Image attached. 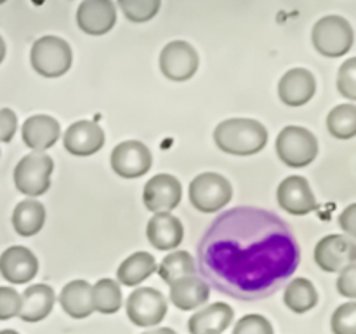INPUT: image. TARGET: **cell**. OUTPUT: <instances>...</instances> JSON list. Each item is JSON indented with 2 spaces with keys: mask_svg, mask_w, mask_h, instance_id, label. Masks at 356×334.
<instances>
[{
  "mask_svg": "<svg viewBox=\"0 0 356 334\" xmlns=\"http://www.w3.org/2000/svg\"><path fill=\"white\" fill-rule=\"evenodd\" d=\"M240 212L242 223L238 211L221 218L226 228L232 230V235L216 221L233 239L228 242L218 233L216 237L209 233L200 249L202 263L205 261L202 268L205 267L207 271L216 268L218 273L212 275V280L216 282L218 277H222L221 280L232 282V289H235L242 268L245 267L238 291L242 296L249 292L257 294V291L270 289L271 285L277 287L296 270L299 260L298 246L280 219L266 212H263V219H259L261 212L250 211V237H247V211L240 207Z\"/></svg>",
  "mask_w": 356,
  "mask_h": 334,
  "instance_id": "cell-1",
  "label": "cell"
},
{
  "mask_svg": "<svg viewBox=\"0 0 356 334\" xmlns=\"http://www.w3.org/2000/svg\"><path fill=\"white\" fill-rule=\"evenodd\" d=\"M214 141L225 153L247 157L266 146L268 131L254 118H228L214 129Z\"/></svg>",
  "mask_w": 356,
  "mask_h": 334,
  "instance_id": "cell-2",
  "label": "cell"
},
{
  "mask_svg": "<svg viewBox=\"0 0 356 334\" xmlns=\"http://www.w3.org/2000/svg\"><path fill=\"white\" fill-rule=\"evenodd\" d=\"M72 47L66 40L56 35H45L33 42L30 52L31 66L35 72L47 79L65 75L72 66Z\"/></svg>",
  "mask_w": 356,
  "mask_h": 334,
  "instance_id": "cell-3",
  "label": "cell"
},
{
  "mask_svg": "<svg viewBox=\"0 0 356 334\" xmlns=\"http://www.w3.org/2000/svg\"><path fill=\"white\" fill-rule=\"evenodd\" d=\"M355 33L350 21L343 16H325L313 26L312 42L325 58H341L353 47Z\"/></svg>",
  "mask_w": 356,
  "mask_h": 334,
  "instance_id": "cell-4",
  "label": "cell"
},
{
  "mask_svg": "<svg viewBox=\"0 0 356 334\" xmlns=\"http://www.w3.org/2000/svg\"><path fill=\"white\" fill-rule=\"evenodd\" d=\"M277 153L292 169L309 166L318 155V141L312 131L299 125H287L277 138Z\"/></svg>",
  "mask_w": 356,
  "mask_h": 334,
  "instance_id": "cell-5",
  "label": "cell"
},
{
  "mask_svg": "<svg viewBox=\"0 0 356 334\" xmlns=\"http://www.w3.org/2000/svg\"><path fill=\"white\" fill-rule=\"evenodd\" d=\"M52 170H54V162L51 155L44 152L28 153L14 169V183L23 195L31 198L38 197L51 188Z\"/></svg>",
  "mask_w": 356,
  "mask_h": 334,
  "instance_id": "cell-6",
  "label": "cell"
},
{
  "mask_svg": "<svg viewBox=\"0 0 356 334\" xmlns=\"http://www.w3.org/2000/svg\"><path fill=\"white\" fill-rule=\"evenodd\" d=\"M190 202L200 212H218L233 197L232 183L218 173L198 174L190 183Z\"/></svg>",
  "mask_w": 356,
  "mask_h": 334,
  "instance_id": "cell-7",
  "label": "cell"
},
{
  "mask_svg": "<svg viewBox=\"0 0 356 334\" xmlns=\"http://www.w3.org/2000/svg\"><path fill=\"white\" fill-rule=\"evenodd\" d=\"M127 315L134 326H159L167 313V299L153 287H139L127 298Z\"/></svg>",
  "mask_w": 356,
  "mask_h": 334,
  "instance_id": "cell-8",
  "label": "cell"
},
{
  "mask_svg": "<svg viewBox=\"0 0 356 334\" xmlns=\"http://www.w3.org/2000/svg\"><path fill=\"white\" fill-rule=\"evenodd\" d=\"M198 54L191 44L184 40L169 42L160 52L159 65L163 75L172 82L190 80L198 70Z\"/></svg>",
  "mask_w": 356,
  "mask_h": 334,
  "instance_id": "cell-9",
  "label": "cell"
},
{
  "mask_svg": "<svg viewBox=\"0 0 356 334\" xmlns=\"http://www.w3.org/2000/svg\"><path fill=\"white\" fill-rule=\"evenodd\" d=\"M315 263L329 273H337L355 264L356 247L353 239L343 235H327L316 244L315 247Z\"/></svg>",
  "mask_w": 356,
  "mask_h": 334,
  "instance_id": "cell-10",
  "label": "cell"
},
{
  "mask_svg": "<svg viewBox=\"0 0 356 334\" xmlns=\"http://www.w3.org/2000/svg\"><path fill=\"white\" fill-rule=\"evenodd\" d=\"M111 169L125 180L141 177L152 169V152L141 141H124L111 152Z\"/></svg>",
  "mask_w": 356,
  "mask_h": 334,
  "instance_id": "cell-11",
  "label": "cell"
},
{
  "mask_svg": "<svg viewBox=\"0 0 356 334\" xmlns=\"http://www.w3.org/2000/svg\"><path fill=\"white\" fill-rule=\"evenodd\" d=\"M181 195H183V188L177 177L170 174H156L145 184L143 202L148 211L159 214V212H169L176 209L181 202Z\"/></svg>",
  "mask_w": 356,
  "mask_h": 334,
  "instance_id": "cell-12",
  "label": "cell"
},
{
  "mask_svg": "<svg viewBox=\"0 0 356 334\" xmlns=\"http://www.w3.org/2000/svg\"><path fill=\"white\" fill-rule=\"evenodd\" d=\"M277 200L284 211L294 216L309 214L318 205L308 180L302 176L285 177L277 190Z\"/></svg>",
  "mask_w": 356,
  "mask_h": 334,
  "instance_id": "cell-13",
  "label": "cell"
},
{
  "mask_svg": "<svg viewBox=\"0 0 356 334\" xmlns=\"http://www.w3.org/2000/svg\"><path fill=\"white\" fill-rule=\"evenodd\" d=\"M117 23V7L111 0H83L76 9V24L87 35H104Z\"/></svg>",
  "mask_w": 356,
  "mask_h": 334,
  "instance_id": "cell-14",
  "label": "cell"
},
{
  "mask_svg": "<svg viewBox=\"0 0 356 334\" xmlns=\"http://www.w3.org/2000/svg\"><path fill=\"white\" fill-rule=\"evenodd\" d=\"M63 143H65L66 152L72 155L89 157L103 148L104 131L96 122L79 120L66 129Z\"/></svg>",
  "mask_w": 356,
  "mask_h": 334,
  "instance_id": "cell-15",
  "label": "cell"
},
{
  "mask_svg": "<svg viewBox=\"0 0 356 334\" xmlns=\"http://www.w3.org/2000/svg\"><path fill=\"white\" fill-rule=\"evenodd\" d=\"M316 93V80L309 70L292 68L278 82V97L287 106H302Z\"/></svg>",
  "mask_w": 356,
  "mask_h": 334,
  "instance_id": "cell-16",
  "label": "cell"
},
{
  "mask_svg": "<svg viewBox=\"0 0 356 334\" xmlns=\"http://www.w3.org/2000/svg\"><path fill=\"white\" fill-rule=\"evenodd\" d=\"M38 271V260L28 247L13 246L0 256V275L10 284H26Z\"/></svg>",
  "mask_w": 356,
  "mask_h": 334,
  "instance_id": "cell-17",
  "label": "cell"
},
{
  "mask_svg": "<svg viewBox=\"0 0 356 334\" xmlns=\"http://www.w3.org/2000/svg\"><path fill=\"white\" fill-rule=\"evenodd\" d=\"M59 134H61L59 122L51 115H33L24 120L21 129L23 143L35 152H45L54 146Z\"/></svg>",
  "mask_w": 356,
  "mask_h": 334,
  "instance_id": "cell-18",
  "label": "cell"
},
{
  "mask_svg": "<svg viewBox=\"0 0 356 334\" xmlns=\"http://www.w3.org/2000/svg\"><path fill=\"white\" fill-rule=\"evenodd\" d=\"M183 225L170 212H159L149 219L148 226H146L148 242L159 250L176 249L183 242Z\"/></svg>",
  "mask_w": 356,
  "mask_h": 334,
  "instance_id": "cell-19",
  "label": "cell"
},
{
  "mask_svg": "<svg viewBox=\"0 0 356 334\" xmlns=\"http://www.w3.org/2000/svg\"><path fill=\"white\" fill-rule=\"evenodd\" d=\"M233 317H235V312L228 303H214V305L205 306L200 312L190 317L188 331H190V334H221L222 331L232 326Z\"/></svg>",
  "mask_w": 356,
  "mask_h": 334,
  "instance_id": "cell-20",
  "label": "cell"
},
{
  "mask_svg": "<svg viewBox=\"0 0 356 334\" xmlns=\"http://www.w3.org/2000/svg\"><path fill=\"white\" fill-rule=\"evenodd\" d=\"M56 296L47 284L30 285L21 296L19 319L24 322H40L52 312Z\"/></svg>",
  "mask_w": 356,
  "mask_h": 334,
  "instance_id": "cell-21",
  "label": "cell"
},
{
  "mask_svg": "<svg viewBox=\"0 0 356 334\" xmlns=\"http://www.w3.org/2000/svg\"><path fill=\"white\" fill-rule=\"evenodd\" d=\"M170 301L179 310H195L198 306H204L209 301L211 289L205 284L204 278H198L195 275L191 277H183L179 280L170 284Z\"/></svg>",
  "mask_w": 356,
  "mask_h": 334,
  "instance_id": "cell-22",
  "label": "cell"
},
{
  "mask_svg": "<svg viewBox=\"0 0 356 334\" xmlns=\"http://www.w3.org/2000/svg\"><path fill=\"white\" fill-rule=\"evenodd\" d=\"M59 305L72 319H87L94 312L92 285L87 280L68 282L59 294Z\"/></svg>",
  "mask_w": 356,
  "mask_h": 334,
  "instance_id": "cell-23",
  "label": "cell"
},
{
  "mask_svg": "<svg viewBox=\"0 0 356 334\" xmlns=\"http://www.w3.org/2000/svg\"><path fill=\"white\" fill-rule=\"evenodd\" d=\"M45 223V207L37 198H26L16 205L13 212V226L17 235L33 237Z\"/></svg>",
  "mask_w": 356,
  "mask_h": 334,
  "instance_id": "cell-24",
  "label": "cell"
},
{
  "mask_svg": "<svg viewBox=\"0 0 356 334\" xmlns=\"http://www.w3.org/2000/svg\"><path fill=\"white\" fill-rule=\"evenodd\" d=\"M156 268L159 267H156L155 257L149 253L141 250V253H134L132 256H129L127 260L118 267L117 278L120 284L132 287V285L141 284V282L146 280L149 275L155 273Z\"/></svg>",
  "mask_w": 356,
  "mask_h": 334,
  "instance_id": "cell-25",
  "label": "cell"
},
{
  "mask_svg": "<svg viewBox=\"0 0 356 334\" xmlns=\"http://www.w3.org/2000/svg\"><path fill=\"white\" fill-rule=\"evenodd\" d=\"M284 303L296 313H306L318 303V292L308 278H294L284 292Z\"/></svg>",
  "mask_w": 356,
  "mask_h": 334,
  "instance_id": "cell-26",
  "label": "cell"
},
{
  "mask_svg": "<svg viewBox=\"0 0 356 334\" xmlns=\"http://www.w3.org/2000/svg\"><path fill=\"white\" fill-rule=\"evenodd\" d=\"M92 306L96 312L111 315L122 306L120 284L113 278H101L92 285Z\"/></svg>",
  "mask_w": 356,
  "mask_h": 334,
  "instance_id": "cell-27",
  "label": "cell"
},
{
  "mask_svg": "<svg viewBox=\"0 0 356 334\" xmlns=\"http://www.w3.org/2000/svg\"><path fill=\"white\" fill-rule=\"evenodd\" d=\"M156 270H159L163 282L170 285L172 282L179 280V278L195 275L197 267H195L193 256L188 250H176V253H170L169 256L163 257Z\"/></svg>",
  "mask_w": 356,
  "mask_h": 334,
  "instance_id": "cell-28",
  "label": "cell"
},
{
  "mask_svg": "<svg viewBox=\"0 0 356 334\" xmlns=\"http://www.w3.org/2000/svg\"><path fill=\"white\" fill-rule=\"evenodd\" d=\"M327 129L336 139H351L356 136V106L353 103L339 104L327 117Z\"/></svg>",
  "mask_w": 356,
  "mask_h": 334,
  "instance_id": "cell-29",
  "label": "cell"
},
{
  "mask_svg": "<svg viewBox=\"0 0 356 334\" xmlns=\"http://www.w3.org/2000/svg\"><path fill=\"white\" fill-rule=\"evenodd\" d=\"M118 6L129 21L146 23V21L155 17L162 3H160V0H120Z\"/></svg>",
  "mask_w": 356,
  "mask_h": 334,
  "instance_id": "cell-30",
  "label": "cell"
},
{
  "mask_svg": "<svg viewBox=\"0 0 356 334\" xmlns=\"http://www.w3.org/2000/svg\"><path fill=\"white\" fill-rule=\"evenodd\" d=\"M330 324L334 334H356V303L350 301L337 306Z\"/></svg>",
  "mask_w": 356,
  "mask_h": 334,
  "instance_id": "cell-31",
  "label": "cell"
},
{
  "mask_svg": "<svg viewBox=\"0 0 356 334\" xmlns=\"http://www.w3.org/2000/svg\"><path fill=\"white\" fill-rule=\"evenodd\" d=\"M233 334H275V331L266 317L257 315V313H249V315H243L235 324Z\"/></svg>",
  "mask_w": 356,
  "mask_h": 334,
  "instance_id": "cell-32",
  "label": "cell"
},
{
  "mask_svg": "<svg viewBox=\"0 0 356 334\" xmlns=\"http://www.w3.org/2000/svg\"><path fill=\"white\" fill-rule=\"evenodd\" d=\"M337 89L350 101L356 100V59L350 58L341 65L337 73Z\"/></svg>",
  "mask_w": 356,
  "mask_h": 334,
  "instance_id": "cell-33",
  "label": "cell"
},
{
  "mask_svg": "<svg viewBox=\"0 0 356 334\" xmlns=\"http://www.w3.org/2000/svg\"><path fill=\"white\" fill-rule=\"evenodd\" d=\"M21 294L13 287H0V320H9L19 315Z\"/></svg>",
  "mask_w": 356,
  "mask_h": 334,
  "instance_id": "cell-34",
  "label": "cell"
},
{
  "mask_svg": "<svg viewBox=\"0 0 356 334\" xmlns=\"http://www.w3.org/2000/svg\"><path fill=\"white\" fill-rule=\"evenodd\" d=\"M337 291L350 299L356 298V264H350L341 271L337 278Z\"/></svg>",
  "mask_w": 356,
  "mask_h": 334,
  "instance_id": "cell-35",
  "label": "cell"
},
{
  "mask_svg": "<svg viewBox=\"0 0 356 334\" xmlns=\"http://www.w3.org/2000/svg\"><path fill=\"white\" fill-rule=\"evenodd\" d=\"M17 129V117L10 108L0 110V141L9 143L14 138Z\"/></svg>",
  "mask_w": 356,
  "mask_h": 334,
  "instance_id": "cell-36",
  "label": "cell"
},
{
  "mask_svg": "<svg viewBox=\"0 0 356 334\" xmlns=\"http://www.w3.org/2000/svg\"><path fill=\"white\" fill-rule=\"evenodd\" d=\"M339 226L348 233L350 239L356 235V204H351L343 214L339 216Z\"/></svg>",
  "mask_w": 356,
  "mask_h": 334,
  "instance_id": "cell-37",
  "label": "cell"
},
{
  "mask_svg": "<svg viewBox=\"0 0 356 334\" xmlns=\"http://www.w3.org/2000/svg\"><path fill=\"white\" fill-rule=\"evenodd\" d=\"M143 334H177V333L174 329H170V327H159V329L146 331V333Z\"/></svg>",
  "mask_w": 356,
  "mask_h": 334,
  "instance_id": "cell-38",
  "label": "cell"
},
{
  "mask_svg": "<svg viewBox=\"0 0 356 334\" xmlns=\"http://www.w3.org/2000/svg\"><path fill=\"white\" fill-rule=\"evenodd\" d=\"M3 58H6V42L0 37V63L3 61Z\"/></svg>",
  "mask_w": 356,
  "mask_h": 334,
  "instance_id": "cell-39",
  "label": "cell"
},
{
  "mask_svg": "<svg viewBox=\"0 0 356 334\" xmlns=\"http://www.w3.org/2000/svg\"><path fill=\"white\" fill-rule=\"evenodd\" d=\"M0 334H19V333L14 329H3V331H0Z\"/></svg>",
  "mask_w": 356,
  "mask_h": 334,
  "instance_id": "cell-40",
  "label": "cell"
},
{
  "mask_svg": "<svg viewBox=\"0 0 356 334\" xmlns=\"http://www.w3.org/2000/svg\"><path fill=\"white\" fill-rule=\"evenodd\" d=\"M205 334H216V333H205Z\"/></svg>",
  "mask_w": 356,
  "mask_h": 334,
  "instance_id": "cell-41",
  "label": "cell"
}]
</instances>
